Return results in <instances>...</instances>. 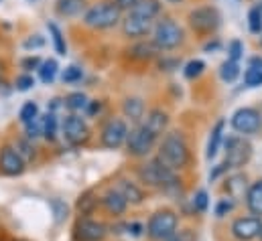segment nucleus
I'll return each mask as SVG.
<instances>
[{
  "mask_svg": "<svg viewBox=\"0 0 262 241\" xmlns=\"http://www.w3.org/2000/svg\"><path fill=\"white\" fill-rule=\"evenodd\" d=\"M238 75H240V65H238L236 61L228 59L226 63H222V67H220V77H222L224 81L232 83V81L238 79Z\"/></svg>",
  "mask_w": 262,
  "mask_h": 241,
  "instance_id": "31",
  "label": "nucleus"
},
{
  "mask_svg": "<svg viewBox=\"0 0 262 241\" xmlns=\"http://www.w3.org/2000/svg\"><path fill=\"white\" fill-rule=\"evenodd\" d=\"M248 27H250V33H254V35H260L262 33V10H260V6H254V8L248 12Z\"/></svg>",
  "mask_w": 262,
  "mask_h": 241,
  "instance_id": "34",
  "label": "nucleus"
},
{
  "mask_svg": "<svg viewBox=\"0 0 262 241\" xmlns=\"http://www.w3.org/2000/svg\"><path fill=\"white\" fill-rule=\"evenodd\" d=\"M100 108H102V106H100V102H90V104H88V108H85V110H88V116H94L96 112H100Z\"/></svg>",
  "mask_w": 262,
  "mask_h": 241,
  "instance_id": "48",
  "label": "nucleus"
},
{
  "mask_svg": "<svg viewBox=\"0 0 262 241\" xmlns=\"http://www.w3.org/2000/svg\"><path fill=\"white\" fill-rule=\"evenodd\" d=\"M0 241H2V239H0Z\"/></svg>",
  "mask_w": 262,
  "mask_h": 241,
  "instance_id": "56",
  "label": "nucleus"
},
{
  "mask_svg": "<svg viewBox=\"0 0 262 241\" xmlns=\"http://www.w3.org/2000/svg\"><path fill=\"white\" fill-rule=\"evenodd\" d=\"M29 2H37V0H29Z\"/></svg>",
  "mask_w": 262,
  "mask_h": 241,
  "instance_id": "54",
  "label": "nucleus"
},
{
  "mask_svg": "<svg viewBox=\"0 0 262 241\" xmlns=\"http://www.w3.org/2000/svg\"><path fill=\"white\" fill-rule=\"evenodd\" d=\"M136 2H138V0H114V4H116L120 10H122V8H128V10H130Z\"/></svg>",
  "mask_w": 262,
  "mask_h": 241,
  "instance_id": "47",
  "label": "nucleus"
},
{
  "mask_svg": "<svg viewBox=\"0 0 262 241\" xmlns=\"http://www.w3.org/2000/svg\"><path fill=\"white\" fill-rule=\"evenodd\" d=\"M25 134H27V138L33 142L35 138H39V136H43V118H35L33 122H29L27 126H25Z\"/></svg>",
  "mask_w": 262,
  "mask_h": 241,
  "instance_id": "37",
  "label": "nucleus"
},
{
  "mask_svg": "<svg viewBox=\"0 0 262 241\" xmlns=\"http://www.w3.org/2000/svg\"><path fill=\"white\" fill-rule=\"evenodd\" d=\"M234 207H236V203L232 201V199H220L217 201V205H215V209H213V213H215V217H226V215H230L232 211H234Z\"/></svg>",
  "mask_w": 262,
  "mask_h": 241,
  "instance_id": "39",
  "label": "nucleus"
},
{
  "mask_svg": "<svg viewBox=\"0 0 262 241\" xmlns=\"http://www.w3.org/2000/svg\"><path fill=\"white\" fill-rule=\"evenodd\" d=\"M258 241H262V229H260V235H258Z\"/></svg>",
  "mask_w": 262,
  "mask_h": 241,
  "instance_id": "52",
  "label": "nucleus"
},
{
  "mask_svg": "<svg viewBox=\"0 0 262 241\" xmlns=\"http://www.w3.org/2000/svg\"><path fill=\"white\" fill-rule=\"evenodd\" d=\"M183 41V31L173 18H163L155 27V45L159 49H175Z\"/></svg>",
  "mask_w": 262,
  "mask_h": 241,
  "instance_id": "9",
  "label": "nucleus"
},
{
  "mask_svg": "<svg viewBox=\"0 0 262 241\" xmlns=\"http://www.w3.org/2000/svg\"><path fill=\"white\" fill-rule=\"evenodd\" d=\"M189 146H187V140L181 132H169L165 134L163 142L159 144V154H157V160L167 166L169 171L177 173L181 168H185L189 164Z\"/></svg>",
  "mask_w": 262,
  "mask_h": 241,
  "instance_id": "1",
  "label": "nucleus"
},
{
  "mask_svg": "<svg viewBox=\"0 0 262 241\" xmlns=\"http://www.w3.org/2000/svg\"><path fill=\"white\" fill-rule=\"evenodd\" d=\"M248 188H250V182H248V177L244 173H234L224 182V190L228 192V199H232L234 203L246 199Z\"/></svg>",
  "mask_w": 262,
  "mask_h": 241,
  "instance_id": "16",
  "label": "nucleus"
},
{
  "mask_svg": "<svg viewBox=\"0 0 262 241\" xmlns=\"http://www.w3.org/2000/svg\"><path fill=\"white\" fill-rule=\"evenodd\" d=\"M100 207L110 215V217H114V219H120L122 215H126V211H128V203H126V199L114 188V186H110L104 195H100Z\"/></svg>",
  "mask_w": 262,
  "mask_h": 241,
  "instance_id": "15",
  "label": "nucleus"
},
{
  "mask_svg": "<svg viewBox=\"0 0 262 241\" xmlns=\"http://www.w3.org/2000/svg\"><path fill=\"white\" fill-rule=\"evenodd\" d=\"M12 241H27V239H12Z\"/></svg>",
  "mask_w": 262,
  "mask_h": 241,
  "instance_id": "53",
  "label": "nucleus"
},
{
  "mask_svg": "<svg viewBox=\"0 0 262 241\" xmlns=\"http://www.w3.org/2000/svg\"><path fill=\"white\" fill-rule=\"evenodd\" d=\"M260 43H262V41H260Z\"/></svg>",
  "mask_w": 262,
  "mask_h": 241,
  "instance_id": "55",
  "label": "nucleus"
},
{
  "mask_svg": "<svg viewBox=\"0 0 262 241\" xmlns=\"http://www.w3.org/2000/svg\"><path fill=\"white\" fill-rule=\"evenodd\" d=\"M197 231L191 227H179L167 241H197Z\"/></svg>",
  "mask_w": 262,
  "mask_h": 241,
  "instance_id": "38",
  "label": "nucleus"
},
{
  "mask_svg": "<svg viewBox=\"0 0 262 241\" xmlns=\"http://www.w3.org/2000/svg\"><path fill=\"white\" fill-rule=\"evenodd\" d=\"M224 148H226L224 164L228 168H242L252 158V144L244 136H228L224 142Z\"/></svg>",
  "mask_w": 262,
  "mask_h": 241,
  "instance_id": "6",
  "label": "nucleus"
},
{
  "mask_svg": "<svg viewBox=\"0 0 262 241\" xmlns=\"http://www.w3.org/2000/svg\"><path fill=\"white\" fill-rule=\"evenodd\" d=\"M61 132H63V140H66L69 146H85L92 138V130L90 126L85 124L83 118L71 114L67 116L63 124H61Z\"/></svg>",
  "mask_w": 262,
  "mask_h": 241,
  "instance_id": "8",
  "label": "nucleus"
},
{
  "mask_svg": "<svg viewBox=\"0 0 262 241\" xmlns=\"http://www.w3.org/2000/svg\"><path fill=\"white\" fill-rule=\"evenodd\" d=\"M27 164L18 156V152L12 148V144H4L0 148V173L4 177H20L25 173Z\"/></svg>",
  "mask_w": 262,
  "mask_h": 241,
  "instance_id": "14",
  "label": "nucleus"
},
{
  "mask_svg": "<svg viewBox=\"0 0 262 241\" xmlns=\"http://www.w3.org/2000/svg\"><path fill=\"white\" fill-rule=\"evenodd\" d=\"M43 45H45V39H43L41 35H35L33 39L25 41V49H39V47H43Z\"/></svg>",
  "mask_w": 262,
  "mask_h": 241,
  "instance_id": "46",
  "label": "nucleus"
},
{
  "mask_svg": "<svg viewBox=\"0 0 262 241\" xmlns=\"http://www.w3.org/2000/svg\"><path fill=\"white\" fill-rule=\"evenodd\" d=\"M57 12L61 16H77L83 10V0H57Z\"/></svg>",
  "mask_w": 262,
  "mask_h": 241,
  "instance_id": "25",
  "label": "nucleus"
},
{
  "mask_svg": "<svg viewBox=\"0 0 262 241\" xmlns=\"http://www.w3.org/2000/svg\"><path fill=\"white\" fill-rule=\"evenodd\" d=\"M161 10V4L157 0H138L134 6L130 8L132 16H138V18H146V20H152Z\"/></svg>",
  "mask_w": 262,
  "mask_h": 241,
  "instance_id": "23",
  "label": "nucleus"
},
{
  "mask_svg": "<svg viewBox=\"0 0 262 241\" xmlns=\"http://www.w3.org/2000/svg\"><path fill=\"white\" fill-rule=\"evenodd\" d=\"M224 126H226V122L220 120L215 126H213L211 134H209V140H207V150H205L207 160H213V158L217 156L220 148H222V140H224Z\"/></svg>",
  "mask_w": 262,
  "mask_h": 241,
  "instance_id": "22",
  "label": "nucleus"
},
{
  "mask_svg": "<svg viewBox=\"0 0 262 241\" xmlns=\"http://www.w3.org/2000/svg\"><path fill=\"white\" fill-rule=\"evenodd\" d=\"M90 104V100L85 98V93L81 91H75V93H69L66 98V106L71 112H79V110H85Z\"/></svg>",
  "mask_w": 262,
  "mask_h": 241,
  "instance_id": "32",
  "label": "nucleus"
},
{
  "mask_svg": "<svg viewBox=\"0 0 262 241\" xmlns=\"http://www.w3.org/2000/svg\"><path fill=\"white\" fill-rule=\"evenodd\" d=\"M4 73H6V65H4V61H0V81H2Z\"/></svg>",
  "mask_w": 262,
  "mask_h": 241,
  "instance_id": "50",
  "label": "nucleus"
},
{
  "mask_svg": "<svg viewBox=\"0 0 262 241\" xmlns=\"http://www.w3.org/2000/svg\"><path fill=\"white\" fill-rule=\"evenodd\" d=\"M246 209L254 215V217H260L262 219V179L250 184L248 192H246Z\"/></svg>",
  "mask_w": 262,
  "mask_h": 241,
  "instance_id": "21",
  "label": "nucleus"
},
{
  "mask_svg": "<svg viewBox=\"0 0 262 241\" xmlns=\"http://www.w3.org/2000/svg\"><path fill=\"white\" fill-rule=\"evenodd\" d=\"M244 83L248 87H260L262 85V69L258 67H248L244 73Z\"/></svg>",
  "mask_w": 262,
  "mask_h": 241,
  "instance_id": "35",
  "label": "nucleus"
},
{
  "mask_svg": "<svg viewBox=\"0 0 262 241\" xmlns=\"http://www.w3.org/2000/svg\"><path fill=\"white\" fill-rule=\"evenodd\" d=\"M157 140L142 124L134 126L132 130H128V138H126V148H128V154L130 156H136V158H144L148 156L155 146H157Z\"/></svg>",
  "mask_w": 262,
  "mask_h": 241,
  "instance_id": "7",
  "label": "nucleus"
},
{
  "mask_svg": "<svg viewBox=\"0 0 262 241\" xmlns=\"http://www.w3.org/2000/svg\"><path fill=\"white\" fill-rule=\"evenodd\" d=\"M35 118H39V106L35 104V102H27L23 108H20V112H18V120L20 124H29V122H33Z\"/></svg>",
  "mask_w": 262,
  "mask_h": 241,
  "instance_id": "33",
  "label": "nucleus"
},
{
  "mask_svg": "<svg viewBox=\"0 0 262 241\" xmlns=\"http://www.w3.org/2000/svg\"><path fill=\"white\" fill-rule=\"evenodd\" d=\"M203 69H205V63L195 59V61H189V63L185 65V71H183V73H185L187 79H193V77H199V75L203 73Z\"/></svg>",
  "mask_w": 262,
  "mask_h": 241,
  "instance_id": "40",
  "label": "nucleus"
},
{
  "mask_svg": "<svg viewBox=\"0 0 262 241\" xmlns=\"http://www.w3.org/2000/svg\"><path fill=\"white\" fill-rule=\"evenodd\" d=\"M167 2H173V4H177V2H181V0H167Z\"/></svg>",
  "mask_w": 262,
  "mask_h": 241,
  "instance_id": "51",
  "label": "nucleus"
},
{
  "mask_svg": "<svg viewBox=\"0 0 262 241\" xmlns=\"http://www.w3.org/2000/svg\"><path fill=\"white\" fill-rule=\"evenodd\" d=\"M177 229H179V215L169 207L157 209L144 225V233L150 241H167Z\"/></svg>",
  "mask_w": 262,
  "mask_h": 241,
  "instance_id": "3",
  "label": "nucleus"
},
{
  "mask_svg": "<svg viewBox=\"0 0 262 241\" xmlns=\"http://www.w3.org/2000/svg\"><path fill=\"white\" fill-rule=\"evenodd\" d=\"M155 138H161L163 134H165V130H167V126H169V116H167V112H163V110H150L148 114H146V120L142 124Z\"/></svg>",
  "mask_w": 262,
  "mask_h": 241,
  "instance_id": "18",
  "label": "nucleus"
},
{
  "mask_svg": "<svg viewBox=\"0 0 262 241\" xmlns=\"http://www.w3.org/2000/svg\"><path fill=\"white\" fill-rule=\"evenodd\" d=\"M108 235L110 227L94 217H77L71 227V241H106Z\"/></svg>",
  "mask_w": 262,
  "mask_h": 241,
  "instance_id": "5",
  "label": "nucleus"
},
{
  "mask_svg": "<svg viewBox=\"0 0 262 241\" xmlns=\"http://www.w3.org/2000/svg\"><path fill=\"white\" fill-rule=\"evenodd\" d=\"M150 29H152V20L138 18V16H132V14H128L126 20L122 22V31H124V35H126V37H132V39L144 37Z\"/></svg>",
  "mask_w": 262,
  "mask_h": 241,
  "instance_id": "20",
  "label": "nucleus"
},
{
  "mask_svg": "<svg viewBox=\"0 0 262 241\" xmlns=\"http://www.w3.org/2000/svg\"><path fill=\"white\" fill-rule=\"evenodd\" d=\"M126 138H128V126L122 118L108 120L102 128V134H100L102 146L108 150H118L120 146L126 144Z\"/></svg>",
  "mask_w": 262,
  "mask_h": 241,
  "instance_id": "10",
  "label": "nucleus"
},
{
  "mask_svg": "<svg viewBox=\"0 0 262 241\" xmlns=\"http://www.w3.org/2000/svg\"><path fill=\"white\" fill-rule=\"evenodd\" d=\"M49 207H51V211H53V221L59 225V223H63L67 219V215H69V207H67L66 201H61V199H51L49 201Z\"/></svg>",
  "mask_w": 262,
  "mask_h": 241,
  "instance_id": "30",
  "label": "nucleus"
},
{
  "mask_svg": "<svg viewBox=\"0 0 262 241\" xmlns=\"http://www.w3.org/2000/svg\"><path fill=\"white\" fill-rule=\"evenodd\" d=\"M33 85H35L33 75L25 73V75H18V77H16V89H18V91H29Z\"/></svg>",
  "mask_w": 262,
  "mask_h": 241,
  "instance_id": "42",
  "label": "nucleus"
},
{
  "mask_svg": "<svg viewBox=\"0 0 262 241\" xmlns=\"http://www.w3.org/2000/svg\"><path fill=\"white\" fill-rule=\"evenodd\" d=\"M39 71V77L43 83H53V79L57 77V71H59V65L55 59H47L41 63V67L37 69Z\"/></svg>",
  "mask_w": 262,
  "mask_h": 241,
  "instance_id": "27",
  "label": "nucleus"
},
{
  "mask_svg": "<svg viewBox=\"0 0 262 241\" xmlns=\"http://www.w3.org/2000/svg\"><path fill=\"white\" fill-rule=\"evenodd\" d=\"M230 124H232V128H234L238 134L250 136V134H256V132L260 130L262 118L254 108H240V110L234 112Z\"/></svg>",
  "mask_w": 262,
  "mask_h": 241,
  "instance_id": "12",
  "label": "nucleus"
},
{
  "mask_svg": "<svg viewBox=\"0 0 262 241\" xmlns=\"http://www.w3.org/2000/svg\"><path fill=\"white\" fill-rule=\"evenodd\" d=\"M262 229V219L254 217V215H242L236 217L230 225V235L234 241H256L260 235Z\"/></svg>",
  "mask_w": 262,
  "mask_h": 241,
  "instance_id": "11",
  "label": "nucleus"
},
{
  "mask_svg": "<svg viewBox=\"0 0 262 241\" xmlns=\"http://www.w3.org/2000/svg\"><path fill=\"white\" fill-rule=\"evenodd\" d=\"M57 130H59V122H57V116L55 114H47L43 118V138L53 142L57 140Z\"/></svg>",
  "mask_w": 262,
  "mask_h": 241,
  "instance_id": "29",
  "label": "nucleus"
},
{
  "mask_svg": "<svg viewBox=\"0 0 262 241\" xmlns=\"http://www.w3.org/2000/svg\"><path fill=\"white\" fill-rule=\"evenodd\" d=\"M217 47H220V43H217V41H215V43H207V45H205V51H215Z\"/></svg>",
  "mask_w": 262,
  "mask_h": 241,
  "instance_id": "49",
  "label": "nucleus"
},
{
  "mask_svg": "<svg viewBox=\"0 0 262 241\" xmlns=\"http://www.w3.org/2000/svg\"><path fill=\"white\" fill-rule=\"evenodd\" d=\"M124 199L128 205H142L144 203V190L136 184V182L128 181V179H120L114 186Z\"/></svg>",
  "mask_w": 262,
  "mask_h": 241,
  "instance_id": "19",
  "label": "nucleus"
},
{
  "mask_svg": "<svg viewBox=\"0 0 262 241\" xmlns=\"http://www.w3.org/2000/svg\"><path fill=\"white\" fill-rule=\"evenodd\" d=\"M220 12L211 6H201L189 12V25L197 33H211L220 27Z\"/></svg>",
  "mask_w": 262,
  "mask_h": 241,
  "instance_id": "13",
  "label": "nucleus"
},
{
  "mask_svg": "<svg viewBox=\"0 0 262 241\" xmlns=\"http://www.w3.org/2000/svg\"><path fill=\"white\" fill-rule=\"evenodd\" d=\"M120 14H122V10L114 2H100V4H94L85 12L83 25L90 29H96V31H104V29L114 27L120 20Z\"/></svg>",
  "mask_w": 262,
  "mask_h": 241,
  "instance_id": "4",
  "label": "nucleus"
},
{
  "mask_svg": "<svg viewBox=\"0 0 262 241\" xmlns=\"http://www.w3.org/2000/svg\"><path fill=\"white\" fill-rule=\"evenodd\" d=\"M12 148L18 152V156L25 160V164H29V162L35 158V146H33V142H31L29 138H20V140H16V142L12 144Z\"/></svg>",
  "mask_w": 262,
  "mask_h": 241,
  "instance_id": "26",
  "label": "nucleus"
},
{
  "mask_svg": "<svg viewBox=\"0 0 262 241\" xmlns=\"http://www.w3.org/2000/svg\"><path fill=\"white\" fill-rule=\"evenodd\" d=\"M20 67H23L25 71H33V69H39V67H41V59H39V57H27V59H23Z\"/></svg>",
  "mask_w": 262,
  "mask_h": 241,
  "instance_id": "45",
  "label": "nucleus"
},
{
  "mask_svg": "<svg viewBox=\"0 0 262 241\" xmlns=\"http://www.w3.org/2000/svg\"><path fill=\"white\" fill-rule=\"evenodd\" d=\"M47 29L51 33V39H53V47L57 51V55H66L67 53V45H66V37L61 33V29L55 25V22H47Z\"/></svg>",
  "mask_w": 262,
  "mask_h": 241,
  "instance_id": "28",
  "label": "nucleus"
},
{
  "mask_svg": "<svg viewBox=\"0 0 262 241\" xmlns=\"http://www.w3.org/2000/svg\"><path fill=\"white\" fill-rule=\"evenodd\" d=\"M81 77H83V71H81L79 67H75V65H69V67H66V71L61 73L63 83H75V81H79Z\"/></svg>",
  "mask_w": 262,
  "mask_h": 241,
  "instance_id": "41",
  "label": "nucleus"
},
{
  "mask_svg": "<svg viewBox=\"0 0 262 241\" xmlns=\"http://www.w3.org/2000/svg\"><path fill=\"white\" fill-rule=\"evenodd\" d=\"M242 53H244V45L240 43V41H232L230 43V47H228V55H230V61H236L242 57Z\"/></svg>",
  "mask_w": 262,
  "mask_h": 241,
  "instance_id": "43",
  "label": "nucleus"
},
{
  "mask_svg": "<svg viewBox=\"0 0 262 241\" xmlns=\"http://www.w3.org/2000/svg\"><path fill=\"white\" fill-rule=\"evenodd\" d=\"M207 209H209V195H207V190L199 188L195 197H193V211L195 213H205Z\"/></svg>",
  "mask_w": 262,
  "mask_h": 241,
  "instance_id": "36",
  "label": "nucleus"
},
{
  "mask_svg": "<svg viewBox=\"0 0 262 241\" xmlns=\"http://www.w3.org/2000/svg\"><path fill=\"white\" fill-rule=\"evenodd\" d=\"M98 207H100V195H98L96 190L88 188V190H83V192L77 197L75 209H77V215H79V217H92V215H96Z\"/></svg>",
  "mask_w": 262,
  "mask_h": 241,
  "instance_id": "17",
  "label": "nucleus"
},
{
  "mask_svg": "<svg viewBox=\"0 0 262 241\" xmlns=\"http://www.w3.org/2000/svg\"><path fill=\"white\" fill-rule=\"evenodd\" d=\"M126 233L132 235V237H140V235L144 233V225H142V223H136V221L126 223Z\"/></svg>",
  "mask_w": 262,
  "mask_h": 241,
  "instance_id": "44",
  "label": "nucleus"
},
{
  "mask_svg": "<svg viewBox=\"0 0 262 241\" xmlns=\"http://www.w3.org/2000/svg\"><path fill=\"white\" fill-rule=\"evenodd\" d=\"M122 112H124V116L130 118L132 122H140L142 116H144V104H142V100H138V98H128V100L124 102V106H122Z\"/></svg>",
  "mask_w": 262,
  "mask_h": 241,
  "instance_id": "24",
  "label": "nucleus"
},
{
  "mask_svg": "<svg viewBox=\"0 0 262 241\" xmlns=\"http://www.w3.org/2000/svg\"><path fill=\"white\" fill-rule=\"evenodd\" d=\"M138 179H140V182H144L146 186L163 188L167 192H171L173 188H179L177 173H173L167 166H163L157 158H152V160H148V162L138 166Z\"/></svg>",
  "mask_w": 262,
  "mask_h": 241,
  "instance_id": "2",
  "label": "nucleus"
}]
</instances>
